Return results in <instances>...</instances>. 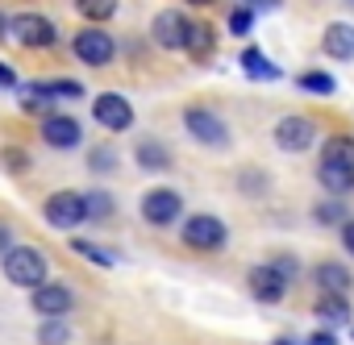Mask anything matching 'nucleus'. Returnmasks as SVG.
Listing matches in <instances>:
<instances>
[{
	"instance_id": "obj_1",
	"label": "nucleus",
	"mask_w": 354,
	"mask_h": 345,
	"mask_svg": "<svg viewBox=\"0 0 354 345\" xmlns=\"http://www.w3.org/2000/svg\"><path fill=\"white\" fill-rule=\"evenodd\" d=\"M0 262H5V279L17 283V287H34L38 291L46 283V254L38 246H13Z\"/></svg>"
},
{
	"instance_id": "obj_36",
	"label": "nucleus",
	"mask_w": 354,
	"mask_h": 345,
	"mask_svg": "<svg viewBox=\"0 0 354 345\" xmlns=\"http://www.w3.org/2000/svg\"><path fill=\"white\" fill-rule=\"evenodd\" d=\"M13 246H9V225H0V258H5Z\"/></svg>"
},
{
	"instance_id": "obj_37",
	"label": "nucleus",
	"mask_w": 354,
	"mask_h": 345,
	"mask_svg": "<svg viewBox=\"0 0 354 345\" xmlns=\"http://www.w3.org/2000/svg\"><path fill=\"white\" fill-rule=\"evenodd\" d=\"M5 26H13V21H5V13H0V38H5V34H9Z\"/></svg>"
},
{
	"instance_id": "obj_18",
	"label": "nucleus",
	"mask_w": 354,
	"mask_h": 345,
	"mask_svg": "<svg viewBox=\"0 0 354 345\" xmlns=\"http://www.w3.org/2000/svg\"><path fill=\"white\" fill-rule=\"evenodd\" d=\"M238 63H242V71H246L250 79H271V83L279 79V67H275L263 50H254V46H246V50L238 55Z\"/></svg>"
},
{
	"instance_id": "obj_20",
	"label": "nucleus",
	"mask_w": 354,
	"mask_h": 345,
	"mask_svg": "<svg viewBox=\"0 0 354 345\" xmlns=\"http://www.w3.org/2000/svg\"><path fill=\"white\" fill-rule=\"evenodd\" d=\"M317 320L329 324V328L346 324V320H350V304H346V295H321V299H317Z\"/></svg>"
},
{
	"instance_id": "obj_33",
	"label": "nucleus",
	"mask_w": 354,
	"mask_h": 345,
	"mask_svg": "<svg viewBox=\"0 0 354 345\" xmlns=\"http://www.w3.org/2000/svg\"><path fill=\"white\" fill-rule=\"evenodd\" d=\"M342 241H346V250L354 254V221H346V225H342Z\"/></svg>"
},
{
	"instance_id": "obj_27",
	"label": "nucleus",
	"mask_w": 354,
	"mask_h": 345,
	"mask_svg": "<svg viewBox=\"0 0 354 345\" xmlns=\"http://www.w3.org/2000/svg\"><path fill=\"white\" fill-rule=\"evenodd\" d=\"M250 30H254V13H250V9H234V13H230V34H234V38H246Z\"/></svg>"
},
{
	"instance_id": "obj_32",
	"label": "nucleus",
	"mask_w": 354,
	"mask_h": 345,
	"mask_svg": "<svg viewBox=\"0 0 354 345\" xmlns=\"http://www.w3.org/2000/svg\"><path fill=\"white\" fill-rule=\"evenodd\" d=\"M5 158H9V166H13V170H17V166L26 170V150H21V154H17V150H5Z\"/></svg>"
},
{
	"instance_id": "obj_15",
	"label": "nucleus",
	"mask_w": 354,
	"mask_h": 345,
	"mask_svg": "<svg viewBox=\"0 0 354 345\" xmlns=\"http://www.w3.org/2000/svg\"><path fill=\"white\" fill-rule=\"evenodd\" d=\"M26 92H30L34 104L38 100H75V96H84V83H75V79H38Z\"/></svg>"
},
{
	"instance_id": "obj_38",
	"label": "nucleus",
	"mask_w": 354,
	"mask_h": 345,
	"mask_svg": "<svg viewBox=\"0 0 354 345\" xmlns=\"http://www.w3.org/2000/svg\"><path fill=\"white\" fill-rule=\"evenodd\" d=\"M188 5H213V0H188Z\"/></svg>"
},
{
	"instance_id": "obj_8",
	"label": "nucleus",
	"mask_w": 354,
	"mask_h": 345,
	"mask_svg": "<svg viewBox=\"0 0 354 345\" xmlns=\"http://www.w3.org/2000/svg\"><path fill=\"white\" fill-rule=\"evenodd\" d=\"M184 241H188L192 250H221V246H225V225H221V217H209V213L188 217Z\"/></svg>"
},
{
	"instance_id": "obj_30",
	"label": "nucleus",
	"mask_w": 354,
	"mask_h": 345,
	"mask_svg": "<svg viewBox=\"0 0 354 345\" xmlns=\"http://www.w3.org/2000/svg\"><path fill=\"white\" fill-rule=\"evenodd\" d=\"M271 266H275V270H279L283 279H292V275H296V262H292L288 254H279V258H271Z\"/></svg>"
},
{
	"instance_id": "obj_21",
	"label": "nucleus",
	"mask_w": 354,
	"mask_h": 345,
	"mask_svg": "<svg viewBox=\"0 0 354 345\" xmlns=\"http://www.w3.org/2000/svg\"><path fill=\"white\" fill-rule=\"evenodd\" d=\"M213 46H217V38H213V26H205V21H192V30H188V55L192 59H209L213 55Z\"/></svg>"
},
{
	"instance_id": "obj_28",
	"label": "nucleus",
	"mask_w": 354,
	"mask_h": 345,
	"mask_svg": "<svg viewBox=\"0 0 354 345\" xmlns=\"http://www.w3.org/2000/svg\"><path fill=\"white\" fill-rule=\"evenodd\" d=\"M67 341V328L59 324V320H50L46 328H42V345H63Z\"/></svg>"
},
{
	"instance_id": "obj_3",
	"label": "nucleus",
	"mask_w": 354,
	"mask_h": 345,
	"mask_svg": "<svg viewBox=\"0 0 354 345\" xmlns=\"http://www.w3.org/2000/svg\"><path fill=\"white\" fill-rule=\"evenodd\" d=\"M13 38L30 50H46L59 42V26L42 13H21V17H13Z\"/></svg>"
},
{
	"instance_id": "obj_11",
	"label": "nucleus",
	"mask_w": 354,
	"mask_h": 345,
	"mask_svg": "<svg viewBox=\"0 0 354 345\" xmlns=\"http://www.w3.org/2000/svg\"><path fill=\"white\" fill-rule=\"evenodd\" d=\"M275 141H279V150H288V154L308 150V146L317 141V125H313V117H283V121L275 125Z\"/></svg>"
},
{
	"instance_id": "obj_16",
	"label": "nucleus",
	"mask_w": 354,
	"mask_h": 345,
	"mask_svg": "<svg viewBox=\"0 0 354 345\" xmlns=\"http://www.w3.org/2000/svg\"><path fill=\"white\" fill-rule=\"evenodd\" d=\"M313 279H317L321 295H346V291H350V270H346L342 262H321Z\"/></svg>"
},
{
	"instance_id": "obj_35",
	"label": "nucleus",
	"mask_w": 354,
	"mask_h": 345,
	"mask_svg": "<svg viewBox=\"0 0 354 345\" xmlns=\"http://www.w3.org/2000/svg\"><path fill=\"white\" fill-rule=\"evenodd\" d=\"M0 83H5V88H17V75H13L5 63H0Z\"/></svg>"
},
{
	"instance_id": "obj_5",
	"label": "nucleus",
	"mask_w": 354,
	"mask_h": 345,
	"mask_svg": "<svg viewBox=\"0 0 354 345\" xmlns=\"http://www.w3.org/2000/svg\"><path fill=\"white\" fill-rule=\"evenodd\" d=\"M92 117H96L100 129H109V133H125V129L133 125V104H129L125 96H117V92H104V96L92 100Z\"/></svg>"
},
{
	"instance_id": "obj_9",
	"label": "nucleus",
	"mask_w": 354,
	"mask_h": 345,
	"mask_svg": "<svg viewBox=\"0 0 354 345\" xmlns=\"http://www.w3.org/2000/svg\"><path fill=\"white\" fill-rule=\"evenodd\" d=\"M38 133H42V141H46V146H55V150H75V146H80V137H84L80 121H75V117H67V112H50V117H42Z\"/></svg>"
},
{
	"instance_id": "obj_10",
	"label": "nucleus",
	"mask_w": 354,
	"mask_h": 345,
	"mask_svg": "<svg viewBox=\"0 0 354 345\" xmlns=\"http://www.w3.org/2000/svg\"><path fill=\"white\" fill-rule=\"evenodd\" d=\"M188 30H192V21L184 17V13H175V9H162L158 17H154V42L162 46V50H184L188 46Z\"/></svg>"
},
{
	"instance_id": "obj_29",
	"label": "nucleus",
	"mask_w": 354,
	"mask_h": 345,
	"mask_svg": "<svg viewBox=\"0 0 354 345\" xmlns=\"http://www.w3.org/2000/svg\"><path fill=\"white\" fill-rule=\"evenodd\" d=\"M92 166H96V170H109V166H113V150H104V146L92 150Z\"/></svg>"
},
{
	"instance_id": "obj_39",
	"label": "nucleus",
	"mask_w": 354,
	"mask_h": 345,
	"mask_svg": "<svg viewBox=\"0 0 354 345\" xmlns=\"http://www.w3.org/2000/svg\"><path fill=\"white\" fill-rule=\"evenodd\" d=\"M350 5H354V0H350Z\"/></svg>"
},
{
	"instance_id": "obj_4",
	"label": "nucleus",
	"mask_w": 354,
	"mask_h": 345,
	"mask_svg": "<svg viewBox=\"0 0 354 345\" xmlns=\"http://www.w3.org/2000/svg\"><path fill=\"white\" fill-rule=\"evenodd\" d=\"M71 50H75V59L80 63H88V67H109L113 63V55H117V42L104 34V30H80L75 34V42H71Z\"/></svg>"
},
{
	"instance_id": "obj_31",
	"label": "nucleus",
	"mask_w": 354,
	"mask_h": 345,
	"mask_svg": "<svg viewBox=\"0 0 354 345\" xmlns=\"http://www.w3.org/2000/svg\"><path fill=\"white\" fill-rule=\"evenodd\" d=\"M342 217V204H325V208H317V221H337Z\"/></svg>"
},
{
	"instance_id": "obj_13",
	"label": "nucleus",
	"mask_w": 354,
	"mask_h": 345,
	"mask_svg": "<svg viewBox=\"0 0 354 345\" xmlns=\"http://www.w3.org/2000/svg\"><path fill=\"white\" fill-rule=\"evenodd\" d=\"M71 304H75V299H71V287H67V283H42V287L34 291V308H38L42 316H63Z\"/></svg>"
},
{
	"instance_id": "obj_14",
	"label": "nucleus",
	"mask_w": 354,
	"mask_h": 345,
	"mask_svg": "<svg viewBox=\"0 0 354 345\" xmlns=\"http://www.w3.org/2000/svg\"><path fill=\"white\" fill-rule=\"evenodd\" d=\"M321 46H325V55H329V59H337V63L354 59V26H346V21H333V26H325V38H321Z\"/></svg>"
},
{
	"instance_id": "obj_19",
	"label": "nucleus",
	"mask_w": 354,
	"mask_h": 345,
	"mask_svg": "<svg viewBox=\"0 0 354 345\" xmlns=\"http://www.w3.org/2000/svg\"><path fill=\"white\" fill-rule=\"evenodd\" d=\"M321 162H333V166H346L354 170V137L350 133H333L321 150Z\"/></svg>"
},
{
	"instance_id": "obj_17",
	"label": "nucleus",
	"mask_w": 354,
	"mask_h": 345,
	"mask_svg": "<svg viewBox=\"0 0 354 345\" xmlns=\"http://www.w3.org/2000/svg\"><path fill=\"white\" fill-rule=\"evenodd\" d=\"M317 179H321V188H325L329 196H346V192H354V170H346V166L321 162V166H317Z\"/></svg>"
},
{
	"instance_id": "obj_2",
	"label": "nucleus",
	"mask_w": 354,
	"mask_h": 345,
	"mask_svg": "<svg viewBox=\"0 0 354 345\" xmlns=\"http://www.w3.org/2000/svg\"><path fill=\"white\" fill-rule=\"evenodd\" d=\"M180 213H184V200H180V192H171V188H154V192L142 196V217L154 229L175 225V221H180Z\"/></svg>"
},
{
	"instance_id": "obj_26",
	"label": "nucleus",
	"mask_w": 354,
	"mask_h": 345,
	"mask_svg": "<svg viewBox=\"0 0 354 345\" xmlns=\"http://www.w3.org/2000/svg\"><path fill=\"white\" fill-rule=\"evenodd\" d=\"M84 208H88V221H104V217L113 213V200H109L104 192H88V196H84Z\"/></svg>"
},
{
	"instance_id": "obj_25",
	"label": "nucleus",
	"mask_w": 354,
	"mask_h": 345,
	"mask_svg": "<svg viewBox=\"0 0 354 345\" xmlns=\"http://www.w3.org/2000/svg\"><path fill=\"white\" fill-rule=\"evenodd\" d=\"M300 92H313V96H329L333 92V79L325 75V71H300Z\"/></svg>"
},
{
	"instance_id": "obj_24",
	"label": "nucleus",
	"mask_w": 354,
	"mask_h": 345,
	"mask_svg": "<svg viewBox=\"0 0 354 345\" xmlns=\"http://www.w3.org/2000/svg\"><path fill=\"white\" fill-rule=\"evenodd\" d=\"M75 9L88 17V21H109L117 13V0H75Z\"/></svg>"
},
{
	"instance_id": "obj_12",
	"label": "nucleus",
	"mask_w": 354,
	"mask_h": 345,
	"mask_svg": "<svg viewBox=\"0 0 354 345\" xmlns=\"http://www.w3.org/2000/svg\"><path fill=\"white\" fill-rule=\"evenodd\" d=\"M246 283H250V295L263 299V304H279V299L288 295V279H283L271 262H267V266H254Z\"/></svg>"
},
{
	"instance_id": "obj_23",
	"label": "nucleus",
	"mask_w": 354,
	"mask_h": 345,
	"mask_svg": "<svg viewBox=\"0 0 354 345\" xmlns=\"http://www.w3.org/2000/svg\"><path fill=\"white\" fill-rule=\"evenodd\" d=\"M71 250L75 254H84L88 262H96V266H113L117 262V254L113 250H104V246H96V241H88V237H71Z\"/></svg>"
},
{
	"instance_id": "obj_7",
	"label": "nucleus",
	"mask_w": 354,
	"mask_h": 345,
	"mask_svg": "<svg viewBox=\"0 0 354 345\" xmlns=\"http://www.w3.org/2000/svg\"><path fill=\"white\" fill-rule=\"evenodd\" d=\"M184 125H188V133H192L196 141H205V146H225V141H230L225 121H221L217 112L201 108V104H192V108L184 112Z\"/></svg>"
},
{
	"instance_id": "obj_22",
	"label": "nucleus",
	"mask_w": 354,
	"mask_h": 345,
	"mask_svg": "<svg viewBox=\"0 0 354 345\" xmlns=\"http://www.w3.org/2000/svg\"><path fill=\"white\" fill-rule=\"evenodd\" d=\"M138 166H146V170H162V166H171L167 146H158V141H142V146H138Z\"/></svg>"
},
{
	"instance_id": "obj_34",
	"label": "nucleus",
	"mask_w": 354,
	"mask_h": 345,
	"mask_svg": "<svg viewBox=\"0 0 354 345\" xmlns=\"http://www.w3.org/2000/svg\"><path fill=\"white\" fill-rule=\"evenodd\" d=\"M304 345H337V341H333V337H329V333H313V337H308V341H304Z\"/></svg>"
},
{
	"instance_id": "obj_6",
	"label": "nucleus",
	"mask_w": 354,
	"mask_h": 345,
	"mask_svg": "<svg viewBox=\"0 0 354 345\" xmlns=\"http://www.w3.org/2000/svg\"><path fill=\"white\" fill-rule=\"evenodd\" d=\"M42 217L55 225V229H75L88 221V208H84V196L80 192H55L46 204H42Z\"/></svg>"
}]
</instances>
